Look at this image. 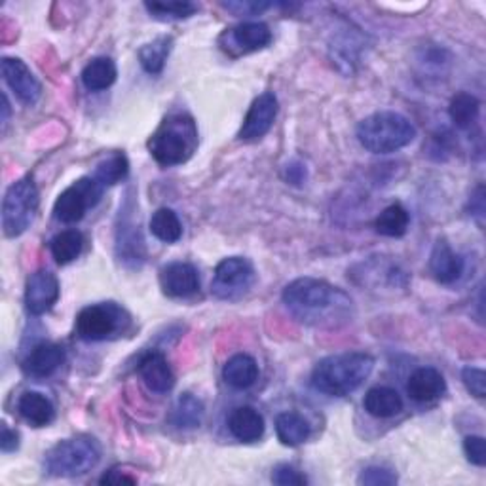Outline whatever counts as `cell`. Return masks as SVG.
I'll use <instances>...</instances> for the list:
<instances>
[{"mask_svg": "<svg viewBox=\"0 0 486 486\" xmlns=\"http://www.w3.org/2000/svg\"><path fill=\"white\" fill-rule=\"evenodd\" d=\"M363 407L374 418H391L403 410V399L393 388L376 386L367 391Z\"/></svg>", "mask_w": 486, "mask_h": 486, "instance_id": "cell-23", "label": "cell"}, {"mask_svg": "<svg viewBox=\"0 0 486 486\" xmlns=\"http://www.w3.org/2000/svg\"><path fill=\"white\" fill-rule=\"evenodd\" d=\"M463 453L472 463L482 467L486 463V445L484 439L479 436H470L463 441Z\"/></svg>", "mask_w": 486, "mask_h": 486, "instance_id": "cell-36", "label": "cell"}, {"mask_svg": "<svg viewBox=\"0 0 486 486\" xmlns=\"http://www.w3.org/2000/svg\"><path fill=\"white\" fill-rule=\"evenodd\" d=\"M276 116H278V97L272 92H264L249 106L238 137L242 141H257L264 137L274 125Z\"/></svg>", "mask_w": 486, "mask_h": 486, "instance_id": "cell-12", "label": "cell"}, {"mask_svg": "<svg viewBox=\"0 0 486 486\" xmlns=\"http://www.w3.org/2000/svg\"><path fill=\"white\" fill-rule=\"evenodd\" d=\"M139 374L142 382L154 393H168L175 386V374L161 352L151 350L141 357Z\"/></svg>", "mask_w": 486, "mask_h": 486, "instance_id": "cell-15", "label": "cell"}, {"mask_svg": "<svg viewBox=\"0 0 486 486\" xmlns=\"http://www.w3.org/2000/svg\"><path fill=\"white\" fill-rule=\"evenodd\" d=\"M479 113H481V101L475 96L465 92L454 96L448 106L450 120H453L456 128L460 130H470L479 120Z\"/></svg>", "mask_w": 486, "mask_h": 486, "instance_id": "cell-27", "label": "cell"}, {"mask_svg": "<svg viewBox=\"0 0 486 486\" xmlns=\"http://www.w3.org/2000/svg\"><path fill=\"white\" fill-rule=\"evenodd\" d=\"M17 410L32 427H46L56 418V408L51 401L39 391H25L17 401Z\"/></svg>", "mask_w": 486, "mask_h": 486, "instance_id": "cell-21", "label": "cell"}, {"mask_svg": "<svg viewBox=\"0 0 486 486\" xmlns=\"http://www.w3.org/2000/svg\"><path fill=\"white\" fill-rule=\"evenodd\" d=\"M145 8L158 20H185L197 12V5L188 0H175V3H145Z\"/></svg>", "mask_w": 486, "mask_h": 486, "instance_id": "cell-33", "label": "cell"}, {"mask_svg": "<svg viewBox=\"0 0 486 486\" xmlns=\"http://www.w3.org/2000/svg\"><path fill=\"white\" fill-rule=\"evenodd\" d=\"M272 482L276 484H281V486H287V484H306L308 482V479H306L300 472H297L295 467L291 465H278L274 473H272Z\"/></svg>", "mask_w": 486, "mask_h": 486, "instance_id": "cell-37", "label": "cell"}, {"mask_svg": "<svg viewBox=\"0 0 486 486\" xmlns=\"http://www.w3.org/2000/svg\"><path fill=\"white\" fill-rule=\"evenodd\" d=\"M105 187L96 177H82L75 185L65 188L53 206V215L60 223L75 225L84 219L87 209L96 207L103 197Z\"/></svg>", "mask_w": 486, "mask_h": 486, "instance_id": "cell-8", "label": "cell"}, {"mask_svg": "<svg viewBox=\"0 0 486 486\" xmlns=\"http://www.w3.org/2000/svg\"><path fill=\"white\" fill-rule=\"evenodd\" d=\"M3 111H5L3 124H6L8 122V116H10V103H8V97L6 96H3Z\"/></svg>", "mask_w": 486, "mask_h": 486, "instance_id": "cell-43", "label": "cell"}, {"mask_svg": "<svg viewBox=\"0 0 486 486\" xmlns=\"http://www.w3.org/2000/svg\"><path fill=\"white\" fill-rule=\"evenodd\" d=\"M197 149V128L192 116L171 115L161 122L149 141V151L160 166L171 168L185 164Z\"/></svg>", "mask_w": 486, "mask_h": 486, "instance_id": "cell-3", "label": "cell"}, {"mask_svg": "<svg viewBox=\"0 0 486 486\" xmlns=\"http://www.w3.org/2000/svg\"><path fill=\"white\" fill-rule=\"evenodd\" d=\"M130 327V314L115 302L86 306L77 317V335L87 342L109 340Z\"/></svg>", "mask_w": 486, "mask_h": 486, "instance_id": "cell-7", "label": "cell"}, {"mask_svg": "<svg viewBox=\"0 0 486 486\" xmlns=\"http://www.w3.org/2000/svg\"><path fill=\"white\" fill-rule=\"evenodd\" d=\"M283 302L306 326L340 327L352 319L353 302L340 287L326 280L298 278L283 289Z\"/></svg>", "mask_w": 486, "mask_h": 486, "instance_id": "cell-1", "label": "cell"}, {"mask_svg": "<svg viewBox=\"0 0 486 486\" xmlns=\"http://www.w3.org/2000/svg\"><path fill=\"white\" fill-rule=\"evenodd\" d=\"M463 268H465L463 259L458 253H454L445 240H439L434 245V251H431L429 257V270L439 283L445 285L454 283L456 280L462 278Z\"/></svg>", "mask_w": 486, "mask_h": 486, "instance_id": "cell-17", "label": "cell"}, {"mask_svg": "<svg viewBox=\"0 0 486 486\" xmlns=\"http://www.w3.org/2000/svg\"><path fill=\"white\" fill-rule=\"evenodd\" d=\"M118 70L113 60L109 58H96L89 61L82 70V84L89 92H103L116 82Z\"/></svg>", "mask_w": 486, "mask_h": 486, "instance_id": "cell-25", "label": "cell"}, {"mask_svg": "<svg viewBox=\"0 0 486 486\" xmlns=\"http://www.w3.org/2000/svg\"><path fill=\"white\" fill-rule=\"evenodd\" d=\"M0 69H3L5 82L10 86L12 92L17 96V99H20L22 103L31 106L41 99L42 86L22 60L3 58Z\"/></svg>", "mask_w": 486, "mask_h": 486, "instance_id": "cell-13", "label": "cell"}, {"mask_svg": "<svg viewBox=\"0 0 486 486\" xmlns=\"http://www.w3.org/2000/svg\"><path fill=\"white\" fill-rule=\"evenodd\" d=\"M17 446H20V434L5 424L3 437H0V448H3V453H14V450H17Z\"/></svg>", "mask_w": 486, "mask_h": 486, "instance_id": "cell-39", "label": "cell"}, {"mask_svg": "<svg viewBox=\"0 0 486 486\" xmlns=\"http://www.w3.org/2000/svg\"><path fill=\"white\" fill-rule=\"evenodd\" d=\"M462 381L472 395L477 399H484L486 395V372L477 367H465L462 371Z\"/></svg>", "mask_w": 486, "mask_h": 486, "instance_id": "cell-34", "label": "cell"}, {"mask_svg": "<svg viewBox=\"0 0 486 486\" xmlns=\"http://www.w3.org/2000/svg\"><path fill=\"white\" fill-rule=\"evenodd\" d=\"M128 171H130L128 158H125L124 154H113L111 158L101 161L94 177L103 187H113L116 183L124 181V179L128 177Z\"/></svg>", "mask_w": 486, "mask_h": 486, "instance_id": "cell-32", "label": "cell"}, {"mask_svg": "<svg viewBox=\"0 0 486 486\" xmlns=\"http://www.w3.org/2000/svg\"><path fill=\"white\" fill-rule=\"evenodd\" d=\"M276 434L281 445L285 446H298L304 441H308L312 427L302 414L298 412H281L276 418Z\"/></svg>", "mask_w": 486, "mask_h": 486, "instance_id": "cell-24", "label": "cell"}, {"mask_svg": "<svg viewBox=\"0 0 486 486\" xmlns=\"http://www.w3.org/2000/svg\"><path fill=\"white\" fill-rule=\"evenodd\" d=\"M230 434L242 443H255L264 436V418L253 407H238L228 417Z\"/></svg>", "mask_w": 486, "mask_h": 486, "instance_id": "cell-19", "label": "cell"}, {"mask_svg": "<svg viewBox=\"0 0 486 486\" xmlns=\"http://www.w3.org/2000/svg\"><path fill=\"white\" fill-rule=\"evenodd\" d=\"M417 137L414 124L393 111H381L367 116L357 125V139L372 154H390L405 149Z\"/></svg>", "mask_w": 486, "mask_h": 486, "instance_id": "cell-4", "label": "cell"}, {"mask_svg": "<svg viewBox=\"0 0 486 486\" xmlns=\"http://www.w3.org/2000/svg\"><path fill=\"white\" fill-rule=\"evenodd\" d=\"M139 226L132 221L130 215L124 213L122 225L118 226L116 232V253L120 261L124 262H133V266H141V262L145 261V245H142Z\"/></svg>", "mask_w": 486, "mask_h": 486, "instance_id": "cell-20", "label": "cell"}, {"mask_svg": "<svg viewBox=\"0 0 486 486\" xmlns=\"http://www.w3.org/2000/svg\"><path fill=\"white\" fill-rule=\"evenodd\" d=\"M84 247V236L78 230H63L51 240L50 249L58 264H69L80 257Z\"/></svg>", "mask_w": 486, "mask_h": 486, "instance_id": "cell-29", "label": "cell"}, {"mask_svg": "<svg viewBox=\"0 0 486 486\" xmlns=\"http://www.w3.org/2000/svg\"><path fill=\"white\" fill-rule=\"evenodd\" d=\"M285 179L291 185H302L306 181V166L302 161H291V164H287Z\"/></svg>", "mask_w": 486, "mask_h": 486, "instance_id": "cell-38", "label": "cell"}, {"mask_svg": "<svg viewBox=\"0 0 486 486\" xmlns=\"http://www.w3.org/2000/svg\"><path fill=\"white\" fill-rule=\"evenodd\" d=\"M60 281L48 270H39L29 276L25 287V306L32 316H42L60 300Z\"/></svg>", "mask_w": 486, "mask_h": 486, "instance_id": "cell-11", "label": "cell"}, {"mask_svg": "<svg viewBox=\"0 0 486 486\" xmlns=\"http://www.w3.org/2000/svg\"><path fill=\"white\" fill-rule=\"evenodd\" d=\"M272 5L270 3H228L225 5V8L236 12V14H261L262 10L270 8Z\"/></svg>", "mask_w": 486, "mask_h": 486, "instance_id": "cell-40", "label": "cell"}, {"mask_svg": "<svg viewBox=\"0 0 486 486\" xmlns=\"http://www.w3.org/2000/svg\"><path fill=\"white\" fill-rule=\"evenodd\" d=\"M225 382L236 390H247L259 381V365L251 355H232L223 369Z\"/></svg>", "mask_w": 486, "mask_h": 486, "instance_id": "cell-22", "label": "cell"}, {"mask_svg": "<svg viewBox=\"0 0 486 486\" xmlns=\"http://www.w3.org/2000/svg\"><path fill=\"white\" fill-rule=\"evenodd\" d=\"M272 42V31L266 23L247 22L226 29L219 37V46L230 58H240L251 51H259Z\"/></svg>", "mask_w": 486, "mask_h": 486, "instance_id": "cell-10", "label": "cell"}, {"mask_svg": "<svg viewBox=\"0 0 486 486\" xmlns=\"http://www.w3.org/2000/svg\"><path fill=\"white\" fill-rule=\"evenodd\" d=\"M472 202L477 204L475 207H472V213L477 215V217H479V225L482 226V217H484V188H482V187L477 188V194L472 197Z\"/></svg>", "mask_w": 486, "mask_h": 486, "instance_id": "cell-42", "label": "cell"}, {"mask_svg": "<svg viewBox=\"0 0 486 486\" xmlns=\"http://www.w3.org/2000/svg\"><path fill=\"white\" fill-rule=\"evenodd\" d=\"M357 482L369 486H388L398 482V475L386 470V467H367V470H363V473L359 475Z\"/></svg>", "mask_w": 486, "mask_h": 486, "instance_id": "cell-35", "label": "cell"}, {"mask_svg": "<svg viewBox=\"0 0 486 486\" xmlns=\"http://www.w3.org/2000/svg\"><path fill=\"white\" fill-rule=\"evenodd\" d=\"M120 482L135 484L137 479L135 477H130V475H125V473H120L118 470H111L109 473L101 477V484H120Z\"/></svg>", "mask_w": 486, "mask_h": 486, "instance_id": "cell-41", "label": "cell"}, {"mask_svg": "<svg viewBox=\"0 0 486 486\" xmlns=\"http://www.w3.org/2000/svg\"><path fill=\"white\" fill-rule=\"evenodd\" d=\"M410 225V215L401 204H391L386 207L374 223L376 232L382 234V236L388 238H401L407 234Z\"/></svg>", "mask_w": 486, "mask_h": 486, "instance_id": "cell-26", "label": "cell"}, {"mask_svg": "<svg viewBox=\"0 0 486 486\" xmlns=\"http://www.w3.org/2000/svg\"><path fill=\"white\" fill-rule=\"evenodd\" d=\"M374 369V359L363 352H348L329 355L316 365L312 384L317 391L346 398L359 386L365 384Z\"/></svg>", "mask_w": 486, "mask_h": 486, "instance_id": "cell-2", "label": "cell"}, {"mask_svg": "<svg viewBox=\"0 0 486 486\" xmlns=\"http://www.w3.org/2000/svg\"><path fill=\"white\" fill-rule=\"evenodd\" d=\"M39 188L31 177L15 181L5 194L3 230L6 238H17L32 225L39 209Z\"/></svg>", "mask_w": 486, "mask_h": 486, "instance_id": "cell-6", "label": "cell"}, {"mask_svg": "<svg viewBox=\"0 0 486 486\" xmlns=\"http://www.w3.org/2000/svg\"><path fill=\"white\" fill-rule=\"evenodd\" d=\"M160 285L168 297L187 298L200 291V274L188 262H171L160 270Z\"/></svg>", "mask_w": 486, "mask_h": 486, "instance_id": "cell-14", "label": "cell"}, {"mask_svg": "<svg viewBox=\"0 0 486 486\" xmlns=\"http://www.w3.org/2000/svg\"><path fill=\"white\" fill-rule=\"evenodd\" d=\"M101 458V448L92 437H73L48 450L44 465L50 475L78 477L92 472Z\"/></svg>", "mask_w": 486, "mask_h": 486, "instance_id": "cell-5", "label": "cell"}, {"mask_svg": "<svg viewBox=\"0 0 486 486\" xmlns=\"http://www.w3.org/2000/svg\"><path fill=\"white\" fill-rule=\"evenodd\" d=\"M171 46H173L171 37H160V39L152 41L151 44L142 46L139 50L141 67L145 69L149 75H160L161 70H164V65L168 61Z\"/></svg>", "mask_w": 486, "mask_h": 486, "instance_id": "cell-30", "label": "cell"}, {"mask_svg": "<svg viewBox=\"0 0 486 486\" xmlns=\"http://www.w3.org/2000/svg\"><path fill=\"white\" fill-rule=\"evenodd\" d=\"M255 281V268L243 257L225 259L215 268L211 293L221 300H236L245 295Z\"/></svg>", "mask_w": 486, "mask_h": 486, "instance_id": "cell-9", "label": "cell"}, {"mask_svg": "<svg viewBox=\"0 0 486 486\" xmlns=\"http://www.w3.org/2000/svg\"><path fill=\"white\" fill-rule=\"evenodd\" d=\"M407 391L410 399L418 403H431L439 399L446 391V382L443 374L434 367H422L414 371L407 382Z\"/></svg>", "mask_w": 486, "mask_h": 486, "instance_id": "cell-16", "label": "cell"}, {"mask_svg": "<svg viewBox=\"0 0 486 486\" xmlns=\"http://www.w3.org/2000/svg\"><path fill=\"white\" fill-rule=\"evenodd\" d=\"M204 420V405L192 393H183L173 408V424L181 429L200 427Z\"/></svg>", "mask_w": 486, "mask_h": 486, "instance_id": "cell-31", "label": "cell"}, {"mask_svg": "<svg viewBox=\"0 0 486 486\" xmlns=\"http://www.w3.org/2000/svg\"><path fill=\"white\" fill-rule=\"evenodd\" d=\"M65 362V352L60 344H51V342H42V344L34 346L23 362V369L27 374L46 378L56 372Z\"/></svg>", "mask_w": 486, "mask_h": 486, "instance_id": "cell-18", "label": "cell"}, {"mask_svg": "<svg viewBox=\"0 0 486 486\" xmlns=\"http://www.w3.org/2000/svg\"><path fill=\"white\" fill-rule=\"evenodd\" d=\"M152 236L164 243H175L183 236V225L179 221L177 213L170 207L158 209L151 219Z\"/></svg>", "mask_w": 486, "mask_h": 486, "instance_id": "cell-28", "label": "cell"}]
</instances>
